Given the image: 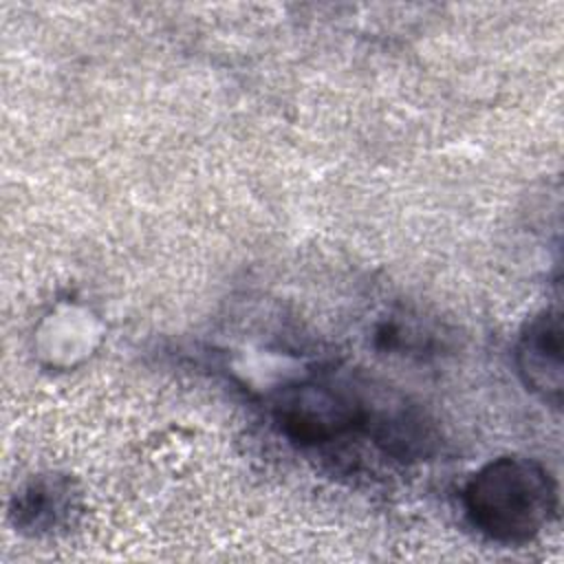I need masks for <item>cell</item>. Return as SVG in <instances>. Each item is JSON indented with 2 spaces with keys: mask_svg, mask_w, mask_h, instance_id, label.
Masks as SVG:
<instances>
[{
  "mask_svg": "<svg viewBox=\"0 0 564 564\" xmlns=\"http://www.w3.org/2000/svg\"><path fill=\"white\" fill-rule=\"evenodd\" d=\"M557 494L551 474L533 458L500 456L482 465L465 485L469 522L489 540L522 544L551 520Z\"/></svg>",
  "mask_w": 564,
  "mask_h": 564,
  "instance_id": "obj_1",
  "label": "cell"
},
{
  "mask_svg": "<svg viewBox=\"0 0 564 564\" xmlns=\"http://www.w3.org/2000/svg\"><path fill=\"white\" fill-rule=\"evenodd\" d=\"M518 368L527 386L544 399L562 392V319L555 311L533 317L518 341Z\"/></svg>",
  "mask_w": 564,
  "mask_h": 564,
  "instance_id": "obj_3",
  "label": "cell"
},
{
  "mask_svg": "<svg viewBox=\"0 0 564 564\" xmlns=\"http://www.w3.org/2000/svg\"><path fill=\"white\" fill-rule=\"evenodd\" d=\"M68 489L57 480H35L15 500V524L24 529H48L68 511Z\"/></svg>",
  "mask_w": 564,
  "mask_h": 564,
  "instance_id": "obj_4",
  "label": "cell"
},
{
  "mask_svg": "<svg viewBox=\"0 0 564 564\" xmlns=\"http://www.w3.org/2000/svg\"><path fill=\"white\" fill-rule=\"evenodd\" d=\"M273 414L291 441L326 445L368 427L370 410L341 388L306 381L284 388L275 399Z\"/></svg>",
  "mask_w": 564,
  "mask_h": 564,
  "instance_id": "obj_2",
  "label": "cell"
}]
</instances>
